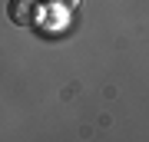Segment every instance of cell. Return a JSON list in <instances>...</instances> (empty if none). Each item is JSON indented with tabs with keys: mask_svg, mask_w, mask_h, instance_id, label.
<instances>
[{
	"mask_svg": "<svg viewBox=\"0 0 149 142\" xmlns=\"http://www.w3.org/2000/svg\"><path fill=\"white\" fill-rule=\"evenodd\" d=\"M40 13H43L40 0H10V3H7V17H10L17 26H33Z\"/></svg>",
	"mask_w": 149,
	"mask_h": 142,
	"instance_id": "cell-1",
	"label": "cell"
},
{
	"mask_svg": "<svg viewBox=\"0 0 149 142\" xmlns=\"http://www.w3.org/2000/svg\"><path fill=\"white\" fill-rule=\"evenodd\" d=\"M40 7H43V13H60V17H66V13H73L76 7H80V0H40Z\"/></svg>",
	"mask_w": 149,
	"mask_h": 142,
	"instance_id": "cell-2",
	"label": "cell"
}]
</instances>
